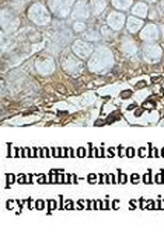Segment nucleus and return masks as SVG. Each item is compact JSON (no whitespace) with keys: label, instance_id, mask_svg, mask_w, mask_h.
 I'll use <instances>...</instances> for the list:
<instances>
[{"label":"nucleus","instance_id":"nucleus-22","mask_svg":"<svg viewBox=\"0 0 164 241\" xmlns=\"http://www.w3.org/2000/svg\"><path fill=\"white\" fill-rule=\"evenodd\" d=\"M128 96H131V92H123V93H121V98H128Z\"/></svg>","mask_w":164,"mask_h":241},{"label":"nucleus","instance_id":"nucleus-8","mask_svg":"<svg viewBox=\"0 0 164 241\" xmlns=\"http://www.w3.org/2000/svg\"><path fill=\"white\" fill-rule=\"evenodd\" d=\"M118 182H119V183H126V182H128V176L125 175V173H121V175H119V178H118Z\"/></svg>","mask_w":164,"mask_h":241},{"label":"nucleus","instance_id":"nucleus-6","mask_svg":"<svg viewBox=\"0 0 164 241\" xmlns=\"http://www.w3.org/2000/svg\"><path fill=\"white\" fill-rule=\"evenodd\" d=\"M35 203H36V204H35V207L38 209V210H42V209H45V206H46L45 202H42V200H36Z\"/></svg>","mask_w":164,"mask_h":241},{"label":"nucleus","instance_id":"nucleus-20","mask_svg":"<svg viewBox=\"0 0 164 241\" xmlns=\"http://www.w3.org/2000/svg\"><path fill=\"white\" fill-rule=\"evenodd\" d=\"M65 155H68V149L60 148V157H65Z\"/></svg>","mask_w":164,"mask_h":241},{"label":"nucleus","instance_id":"nucleus-13","mask_svg":"<svg viewBox=\"0 0 164 241\" xmlns=\"http://www.w3.org/2000/svg\"><path fill=\"white\" fill-rule=\"evenodd\" d=\"M154 182H157V183H163V173H159V175H156V181Z\"/></svg>","mask_w":164,"mask_h":241},{"label":"nucleus","instance_id":"nucleus-15","mask_svg":"<svg viewBox=\"0 0 164 241\" xmlns=\"http://www.w3.org/2000/svg\"><path fill=\"white\" fill-rule=\"evenodd\" d=\"M150 179H151V178H150V173H146V175L145 176H143V182H145V183H150Z\"/></svg>","mask_w":164,"mask_h":241},{"label":"nucleus","instance_id":"nucleus-14","mask_svg":"<svg viewBox=\"0 0 164 241\" xmlns=\"http://www.w3.org/2000/svg\"><path fill=\"white\" fill-rule=\"evenodd\" d=\"M48 203H49V210H52V209H56V207H58V204H56V202H55V200H49Z\"/></svg>","mask_w":164,"mask_h":241},{"label":"nucleus","instance_id":"nucleus-28","mask_svg":"<svg viewBox=\"0 0 164 241\" xmlns=\"http://www.w3.org/2000/svg\"><path fill=\"white\" fill-rule=\"evenodd\" d=\"M17 155H18V157H20V155L23 157V149H17Z\"/></svg>","mask_w":164,"mask_h":241},{"label":"nucleus","instance_id":"nucleus-24","mask_svg":"<svg viewBox=\"0 0 164 241\" xmlns=\"http://www.w3.org/2000/svg\"><path fill=\"white\" fill-rule=\"evenodd\" d=\"M65 178H63V175H59L58 176V182H62V183H65V181H63Z\"/></svg>","mask_w":164,"mask_h":241},{"label":"nucleus","instance_id":"nucleus-17","mask_svg":"<svg viewBox=\"0 0 164 241\" xmlns=\"http://www.w3.org/2000/svg\"><path fill=\"white\" fill-rule=\"evenodd\" d=\"M77 155H79V157H84V155H86V149H84V148H79L77 149Z\"/></svg>","mask_w":164,"mask_h":241},{"label":"nucleus","instance_id":"nucleus-25","mask_svg":"<svg viewBox=\"0 0 164 241\" xmlns=\"http://www.w3.org/2000/svg\"><path fill=\"white\" fill-rule=\"evenodd\" d=\"M50 151H52V155H53V157H56V155H58V149H56V148H52Z\"/></svg>","mask_w":164,"mask_h":241},{"label":"nucleus","instance_id":"nucleus-30","mask_svg":"<svg viewBox=\"0 0 164 241\" xmlns=\"http://www.w3.org/2000/svg\"><path fill=\"white\" fill-rule=\"evenodd\" d=\"M83 203H84V202H83V200H79V207H80V209L83 207Z\"/></svg>","mask_w":164,"mask_h":241},{"label":"nucleus","instance_id":"nucleus-19","mask_svg":"<svg viewBox=\"0 0 164 241\" xmlns=\"http://www.w3.org/2000/svg\"><path fill=\"white\" fill-rule=\"evenodd\" d=\"M145 155H146V148H140V149H139V157L143 158Z\"/></svg>","mask_w":164,"mask_h":241},{"label":"nucleus","instance_id":"nucleus-18","mask_svg":"<svg viewBox=\"0 0 164 241\" xmlns=\"http://www.w3.org/2000/svg\"><path fill=\"white\" fill-rule=\"evenodd\" d=\"M45 182H49V181H46L45 176H39V178H38V183H45Z\"/></svg>","mask_w":164,"mask_h":241},{"label":"nucleus","instance_id":"nucleus-4","mask_svg":"<svg viewBox=\"0 0 164 241\" xmlns=\"http://www.w3.org/2000/svg\"><path fill=\"white\" fill-rule=\"evenodd\" d=\"M142 27V21L139 19H135V17H131V19L128 20V30L129 31H137L139 28Z\"/></svg>","mask_w":164,"mask_h":241},{"label":"nucleus","instance_id":"nucleus-21","mask_svg":"<svg viewBox=\"0 0 164 241\" xmlns=\"http://www.w3.org/2000/svg\"><path fill=\"white\" fill-rule=\"evenodd\" d=\"M74 28H76V30H83V28H84V26H83V24H77V23H76V24H74Z\"/></svg>","mask_w":164,"mask_h":241},{"label":"nucleus","instance_id":"nucleus-3","mask_svg":"<svg viewBox=\"0 0 164 241\" xmlns=\"http://www.w3.org/2000/svg\"><path fill=\"white\" fill-rule=\"evenodd\" d=\"M160 48L157 47H147L146 48V59L150 61V62H156V61L160 59Z\"/></svg>","mask_w":164,"mask_h":241},{"label":"nucleus","instance_id":"nucleus-32","mask_svg":"<svg viewBox=\"0 0 164 241\" xmlns=\"http://www.w3.org/2000/svg\"><path fill=\"white\" fill-rule=\"evenodd\" d=\"M73 183H77V178H76V176H73Z\"/></svg>","mask_w":164,"mask_h":241},{"label":"nucleus","instance_id":"nucleus-31","mask_svg":"<svg viewBox=\"0 0 164 241\" xmlns=\"http://www.w3.org/2000/svg\"><path fill=\"white\" fill-rule=\"evenodd\" d=\"M69 154H70V157H74V151H73V149H70V151H69Z\"/></svg>","mask_w":164,"mask_h":241},{"label":"nucleus","instance_id":"nucleus-33","mask_svg":"<svg viewBox=\"0 0 164 241\" xmlns=\"http://www.w3.org/2000/svg\"><path fill=\"white\" fill-rule=\"evenodd\" d=\"M161 155H163V157H164V148L161 149Z\"/></svg>","mask_w":164,"mask_h":241},{"label":"nucleus","instance_id":"nucleus-10","mask_svg":"<svg viewBox=\"0 0 164 241\" xmlns=\"http://www.w3.org/2000/svg\"><path fill=\"white\" fill-rule=\"evenodd\" d=\"M49 182H50V183H56V182H58V178H56V175H53V171L50 172V176H49Z\"/></svg>","mask_w":164,"mask_h":241},{"label":"nucleus","instance_id":"nucleus-11","mask_svg":"<svg viewBox=\"0 0 164 241\" xmlns=\"http://www.w3.org/2000/svg\"><path fill=\"white\" fill-rule=\"evenodd\" d=\"M126 155H128V157H129V158H132L133 155H135V149H133V148H131V147H129V148L126 149Z\"/></svg>","mask_w":164,"mask_h":241},{"label":"nucleus","instance_id":"nucleus-2","mask_svg":"<svg viewBox=\"0 0 164 241\" xmlns=\"http://www.w3.org/2000/svg\"><path fill=\"white\" fill-rule=\"evenodd\" d=\"M123 21H125V17L123 14H119V13H112L108 16V23L109 26L112 28H121L123 26Z\"/></svg>","mask_w":164,"mask_h":241},{"label":"nucleus","instance_id":"nucleus-1","mask_svg":"<svg viewBox=\"0 0 164 241\" xmlns=\"http://www.w3.org/2000/svg\"><path fill=\"white\" fill-rule=\"evenodd\" d=\"M142 38L143 40H147V41H153V40H157L159 38V30L154 26H147V27L142 31Z\"/></svg>","mask_w":164,"mask_h":241},{"label":"nucleus","instance_id":"nucleus-5","mask_svg":"<svg viewBox=\"0 0 164 241\" xmlns=\"http://www.w3.org/2000/svg\"><path fill=\"white\" fill-rule=\"evenodd\" d=\"M132 13L136 14V16H140V17H145L146 13H147V7H146V5H143V3H137V5L133 7Z\"/></svg>","mask_w":164,"mask_h":241},{"label":"nucleus","instance_id":"nucleus-7","mask_svg":"<svg viewBox=\"0 0 164 241\" xmlns=\"http://www.w3.org/2000/svg\"><path fill=\"white\" fill-rule=\"evenodd\" d=\"M96 179H97V175H94V173H90V175L87 176V182L88 183H96Z\"/></svg>","mask_w":164,"mask_h":241},{"label":"nucleus","instance_id":"nucleus-16","mask_svg":"<svg viewBox=\"0 0 164 241\" xmlns=\"http://www.w3.org/2000/svg\"><path fill=\"white\" fill-rule=\"evenodd\" d=\"M17 182H18V183H25V182H28V181H25V176H24V175H20L17 178Z\"/></svg>","mask_w":164,"mask_h":241},{"label":"nucleus","instance_id":"nucleus-12","mask_svg":"<svg viewBox=\"0 0 164 241\" xmlns=\"http://www.w3.org/2000/svg\"><path fill=\"white\" fill-rule=\"evenodd\" d=\"M6 178H7V182H9V183H13V182H16V176L11 175V173H9Z\"/></svg>","mask_w":164,"mask_h":241},{"label":"nucleus","instance_id":"nucleus-9","mask_svg":"<svg viewBox=\"0 0 164 241\" xmlns=\"http://www.w3.org/2000/svg\"><path fill=\"white\" fill-rule=\"evenodd\" d=\"M139 179H140V176L137 175V173H133V175L131 176V182H132V183H137Z\"/></svg>","mask_w":164,"mask_h":241},{"label":"nucleus","instance_id":"nucleus-27","mask_svg":"<svg viewBox=\"0 0 164 241\" xmlns=\"http://www.w3.org/2000/svg\"><path fill=\"white\" fill-rule=\"evenodd\" d=\"M118 149H119V155L122 157V155H123V149H122V147H118Z\"/></svg>","mask_w":164,"mask_h":241},{"label":"nucleus","instance_id":"nucleus-34","mask_svg":"<svg viewBox=\"0 0 164 241\" xmlns=\"http://www.w3.org/2000/svg\"><path fill=\"white\" fill-rule=\"evenodd\" d=\"M149 2H154V0H149Z\"/></svg>","mask_w":164,"mask_h":241},{"label":"nucleus","instance_id":"nucleus-29","mask_svg":"<svg viewBox=\"0 0 164 241\" xmlns=\"http://www.w3.org/2000/svg\"><path fill=\"white\" fill-rule=\"evenodd\" d=\"M96 125H104V123L101 120H98V121H96Z\"/></svg>","mask_w":164,"mask_h":241},{"label":"nucleus","instance_id":"nucleus-26","mask_svg":"<svg viewBox=\"0 0 164 241\" xmlns=\"http://www.w3.org/2000/svg\"><path fill=\"white\" fill-rule=\"evenodd\" d=\"M114 149H108V155H109V157H114Z\"/></svg>","mask_w":164,"mask_h":241},{"label":"nucleus","instance_id":"nucleus-23","mask_svg":"<svg viewBox=\"0 0 164 241\" xmlns=\"http://www.w3.org/2000/svg\"><path fill=\"white\" fill-rule=\"evenodd\" d=\"M66 203H68V206H66V207H68V209H72L73 207V202H72V200H68V202H66Z\"/></svg>","mask_w":164,"mask_h":241}]
</instances>
